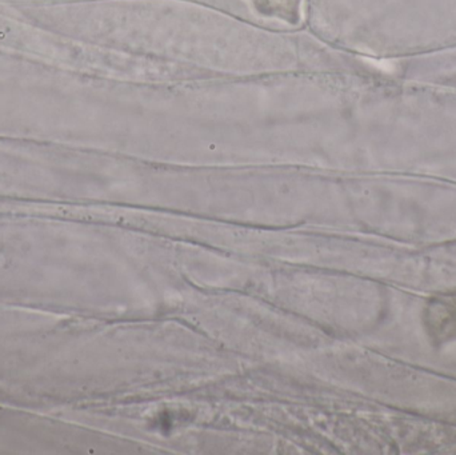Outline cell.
Returning <instances> with one entry per match:
<instances>
[{
    "label": "cell",
    "mask_w": 456,
    "mask_h": 455,
    "mask_svg": "<svg viewBox=\"0 0 456 455\" xmlns=\"http://www.w3.org/2000/svg\"><path fill=\"white\" fill-rule=\"evenodd\" d=\"M434 320L428 321L433 322L431 333L436 336L439 329L444 322H447L444 329V342L452 341L456 337V297H446V298L438 299L434 305Z\"/></svg>",
    "instance_id": "1"
},
{
    "label": "cell",
    "mask_w": 456,
    "mask_h": 455,
    "mask_svg": "<svg viewBox=\"0 0 456 455\" xmlns=\"http://www.w3.org/2000/svg\"><path fill=\"white\" fill-rule=\"evenodd\" d=\"M262 7L268 8L270 11L281 10V12L287 8L294 7L295 0H257Z\"/></svg>",
    "instance_id": "2"
}]
</instances>
